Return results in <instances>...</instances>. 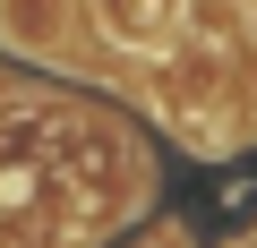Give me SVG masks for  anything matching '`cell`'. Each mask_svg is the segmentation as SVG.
I'll return each mask as SVG.
<instances>
[{
  "label": "cell",
  "instance_id": "3957f363",
  "mask_svg": "<svg viewBox=\"0 0 257 248\" xmlns=\"http://www.w3.org/2000/svg\"><path fill=\"white\" fill-rule=\"evenodd\" d=\"M240 9H257V0H240Z\"/></svg>",
  "mask_w": 257,
  "mask_h": 248
},
{
  "label": "cell",
  "instance_id": "7a4b0ae2",
  "mask_svg": "<svg viewBox=\"0 0 257 248\" xmlns=\"http://www.w3.org/2000/svg\"><path fill=\"white\" fill-rule=\"evenodd\" d=\"M103 26L146 52V43H163V35L180 26V0H103Z\"/></svg>",
  "mask_w": 257,
  "mask_h": 248
},
{
  "label": "cell",
  "instance_id": "6da1fadb",
  "mask_svg": "<svg viewBox=\"0 0 257 248\" xmlns=\"http://www.w3.org/2000/svg\"><path fill=\"white\" fill-rule=\"evenodd\" d=\"M0 43L26 60H52L69 43V0H0Z\"/></svg>",
  "mask_w": 257,
  "mask_h": 248
}]
</instances>
